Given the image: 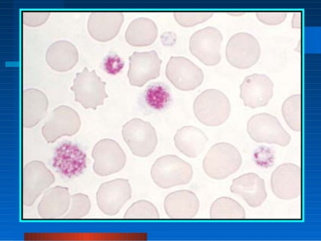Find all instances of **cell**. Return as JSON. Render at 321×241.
<instances>
[{"mask_svg":"<svg viewBox=\"0 0 321 241\" xmlns=\"http://www.w3.org/2000/svg\"><path fill=\"white\" fill-rule=\"evenodd\" d=\"M230 190L254 208L261 206L267 197L264 180L254 173L245 174L233 179Z\"/></svg>","mask_w":321,"mask_h":241,"instance_id":"19","label":"cell"},{"mask_svg":"<svg viewBox=\"0 0 321 241\" xmlns=\"http://www.w3.org/2000/svg\"><path fill=\"white\" fill-rule=\"evenodd\" d=\"M301 95L295 94L287 98L282 106V113L288 126L293 130H301Z\"/></svg>","mask_w":321,"mask_h":241,"instance_id":"27","label":"cell"},{"mask_svg":"<svg viewBox=\"0 0 321 241\" xmlns=\"http://www.w3.org/2000/svg\"><path fill=\"white\" fill-rule=\"evenodd\" d=\"M158 34L155 23L147 18H139L129 25L125 35L127 42L133 46H145L152 44Z\"/></svg>","mask_w":321,"mask_h":241,"instance_id":"25","label":"cell"},{"mask_svg":"<svg viewBox=\"0 0 321 241\" xmlns=\"http://www.w3.org/2000/svg\"><path fill=\"white\" fill-rule=\"evenodd\" d=\"M125 218H158L159 217L156 207L145 200L133 203L125 213Z\"/></svg>","mask_w":321,"mask_h":241,"instance_id":"29","label":"cell"},{"mask_svg":"<svg viewBox=\"0 0 321 241\" xmlns=\"http://www.w3.org/2000/svg\"><path fill=\"white\" fill-rule=\"evenodd\" d=\"M213 14L210 12H176L174 15L179 25L184 27H191L207 21Z\"/></svg>","mask_w":321,"mask_h":241,"instance_id":"31","label":"cell"},{"mask_svg":"<svg viewBox=\"0 0 321 241\" xmlns=\"http://www.w3.org/2000/svg\"><path fill=\"white\" fill-rule=\"evenodd\" d=\"M166 75L177 89L185 91L195 89L201 85L204 78L202 69L183 56L171 57L166 66Z\"/></svg>","mask_w":321,"mask_h":241,"instance_id":"13","label":"cell"},{"mask_svg":"<svg viewBox=\"0 0 321 241\" xmlns=\"http://www.w3.org/2000/svg\"><path fill=\"white\" fill-rule=\"evenodd\" d=\"M301 13L297 11L294 13L291 20L292 27L299 29L301 27Z\"/></svg>","mask_w":321,"mask_h":241,"instance_id":"36","label":"cell"},{"mask_svg":"<svg viewBox=\"0 0 321 241\" xmlns=\"http://www.w3.org/2000/svg\"><path fill=\"white\" fill-rule=\"evenodd\" d=\"M91 207L89 197L83 193H76L71 196L69 207L65 217L79 218L86 216Z\"/></svg>","mask_w":321,"mask_h":241,"instance_id":"30","label":"cell"},{"mask_svg":"<svg viewBox=\"0 0 321 241\" xmlns=\"http://www.w3.org/2000/svg\"><path fill=\"white\" fill-rule=\"evenodd\" d=\"M123 21L124 15L120 12H93L88 19V30L96 40L107 41L118 34Z\"/></svg>","mask_w":321,"mask_h":241,"instance_id":"18","label":"cell"},{"mask_svg":"<svg viewBox=\"0 0 321 241\" xmlns=\"http://www.w3.org/2000/svg\"><path fill=\"white\" fill-rule=\"evenodd\" d=\"M176 37L175 34L171 32L165 33L161 36L163 43L166 45H171L174 44Z\"/></svg>","mask_w":321,"mask_h":241,"instance_id":"35","label":"cell"},{"mask_svg":"<svg viewBox=\"0 0 321 241\" xmlns=\"http://www.w3.org/2000/svg\"><path fill=\"white\" fill-rule=\"evenodd\" d=\"M242 163L241 154L234 146L219 142L207 152L203 160V169L210 178L222 180L235 173Z\"/></svg>","mask_w":321,"mask_h":241,"instance_id":"1","label":"cell"},{"mask_svg":"<svg viewBox=\"0 0 321 241\" xmlns=\"http://www.w3.org/2000/svg\"><path fill=\"white\" fill-rule=\"evenodd\" d=\"M52 161L55 171L67 178L80 175L87 168L86 153L71 142H62L56 147Z\"/></svg>","mask_w":321,"mask_h":241,"instance_id":"16","label":"cell"},{"mask_svg":"<svg viewBox=\"0 0 321 241\" xmlns=\"http://www.w3.org/2000/svg\"><path fill=\"white\" fill-rule=\"evenodd\" d=\"M48 105V99L41 91L27 89L22 93V121L26 128L36 125L45 116Z\"/></svg>","mask_w":321,"mask_h":241,"instance_id":"22","label":"cell"},{"mask_svg":"<svg viewBox=\"0 0 321 241\" xmlns=\"http://www.w3.org/2000/svg\"><path fill=\"white\" fill-rule=\"evenodd\" d=\"M103 65L104 69L108 73L116 74L123 68L124 63L118 56L110 55L106 58Z\"/></svg>","mask_w":321,"mask_h":241,"instance_id":"34","label":"cell"},{"mask_svg":"<svg viewBox=\"0 0 321 241\" xmlns=\"http://www.w3.org/2000/svg\"><path fill=\"white\" fill-rule=\"evenodd\" d=\"M301 173L299 166L292 163L279 165L273 172L271 187L275 196L283 200L298 197L301 191Z\"/></svg>","mask_w":321,"mask_h":241,"instance_id":"14","label":"cell"},{"mask_svg":"<svg viewBox=\"0 0 321 241\" xmlns=\"http://www.w3.org/2000/svg\"><path fill=\"white\" fill-rule=\"evenodd\" d=\"M167 215L172 218H192L199 208V201L192 191L182 190L169 194L164 200Z\"/></svg>","mask_w":321,"mask_h":241,"instance_id":"20","label":"cell"},{"mask_svg":"<svg viewBox=\"0 0 321 241\" xmlns=\"http://www.w3.org/2000/svg\"><path fill=\"white\" fill-rule=\"evenodd\" d=\"M81 121L72 108L60 105L54 109L42 128V133L48 143H53L63 136H72L79 130Z\"/></svg>","mask_w":321,"mask_h":241,"instance_id":"11","label":"cell"},{"mask_svg":"<svg viewBox=\"0 0 321 241\" xmlns=\"http://www.w3.org/2000/svg\"><path fill=\"white\" fill-rule=\"evenodd\" d=\"M45 58L48 65L53 69L66 71L75 66L78 61V53L73 43L67 40H59L49 46Z\"/></svg>","mask_w":321,"mask_h":241,"instance_id":"23","label":"cell"},{"mask_svg":"<svg viewBox=\"0 0 321 241\" xmlns=\"http://www.w3.org/2000/svg\"><path fill=\"white\" fill-rule=\"evenodd\" d=\"M223 36L217 28L208 26L195 32L191 37L190 50L205 65L213 66L220 61V49Z\"/></svg>","mask_w":321,"mask_h":241,"instance_id":"10","label":"cell"},{"mask_svg":"<svg viewBox=\"0 0 321 241\" xmlns=\"http://www.w3.org/2000/svg\"><path fill=\"white\" fill-rule=\"evenodd\" d=\"M193 110L197 119L208 126H219L228 119L231 111L229 99L222 92L207 89L195 99Z\"/></svg>","mask_w":321,"mask_h":241,"instance_id":"2","label":"cell"},{"mask_svg":"<svg viewBox=\"0 0 321 241\" xmlns=\"http://www.w3.org/2000/svg\"><path fill=\"white\" fill-rule=\"evenodd\" d=\"M210 217L211 218H244L246 212L236 200L228 197H220L212 204Z\"/></svg>","mask_w":321,"mask_h":241,"instance_id":"26","label":"cell"},{"mask_svg":"<svg viewBox=\"0 0 321 241\" xmlns=\"http://www.w3.org/2000/svg\"><path fill=\"white\" fill-rule=\"evenodd\" d=\"M145 99L150 107L155 110H161L169 104L170 94L164 85L155 83L148 87L145 92Z\"/></svg>","mask_w":321,"mask_h":241,"instance_id":"28","label":"cell"},{"mask_svg":"<svg viewBox=\"0 0 321 241\" xmlns=\"http://www.w3.org/2000/svg\"><path fill=\"white\" fill-rule=\"evenodd\" d=\"M274 84L266 74L253 73L247 76L240 86V98L251 108L266 106L273 95Z\"/></svg>","mask_w":321,"mask_h":241,"instance_id":"17","label":"cell"},{"mask_svg":"<svg viewBox=\"0 0 321 241\" xmlns=\"http://www.w3.org/2000/svg\"><path fill=\"white\" fill-rule=\"evenodd\" d=\"M128 180L119 178L102 183L96 193L97 205L105 214H117L131 197Z\"/></svg>","mask_w":321,"mask_h":241,"instance_id":"12","label":"cell"},{"mask_svg":"<svg viewBox=\"0 0 321 241\" xmlns=\"http://www.w3.org/2000/svg\"><path fill=\"white\" fill-rule=\"evenodd\" d=\"M208 139L199 128L185 126L178 129L174 136L177 148L189 157L194 158L204 150Z\"/></svg>","mask_w":321,"mask_h":241,"instance_id":"24","label":"cell"},{"mask_svg":"<svg viewBox=\"0 0 321 241\" xmlns=\"http://www.w3.org/2000/svg\"><path fill=\"white\" fill-rule=\"evenodd\" d=\"M128 77L131 85L142 87L160 74L162 60L156 52H134L130 56Z\"/></svg>","mask_w":321,"mask_h":241,"instance_id":"15","label":"cell"},{"mask_svg":"<svg viewBox=\"0 0 321 241\" xmlns=\"http://www.w3.org/2000/svg\"><path fill=\"white\" fill-rule=\"evenodd\" d=\"M54 181V176L42 162L33 160L26 164L22 176L23 204L26 206L33 205Z\"/></svg>","mask_w":321,"mask_h":241,"instance_id":"8","label":"cell"},{"mask_svg":"<svg viewBox=\"0 0 321 241\" xmlns=\"http://www.w3.org/2000/svg\"><path fill=\"white\" fill-rule=\"evenodd\" d=\"M50 14L47 11H24L22 13V21L26 25L38 26L46 22Z\"/></svg>","mask_w":321,"mask_h":241,"instance_id":"32","label":"cell"},{"mask_svg":"<svg viewBox=\"0 0 321 241\" xmlns=\"http://www.w3.org/2000/svg\"><path fill=\"white\" fill-rule=\"evenodd\" d=\"M261 52L260 44L253 35L239 32L228 40L225 54L231 65L239 69H247L258 62Z\"/></svg>","mask_w":321,"mask_h":241,"instance_id":"7","label":"cell"},{"mask_svg":"<svg viewBox=\"0 0 321 241\" xmlns=\"http://www.w3.org/2000/svg\"><path fill=\"white\" fill-rule=\"evenodd\" d=\"M247 131L251 138L259 143L287 146L291 136L284 129L278 119L267 113L255 114L247 123Z\"/></svg>","mask_w":321,"mask_h":241,"instance_id":"6","label":"cell"},{"mask_svg":"<svg viewBox=\"0 0 321 241\" xmlns=\"http://www.w3.org/2000/svg\"><path fill=\"white\" fill-rule=\"evenodd\" d=\"M70 197L68 189L56 186L47 190L38 207L39 215L44 218H55L66 214L69 209Z\"/></svg>","mask_w":321,"mask_h":241,"instance_id":"21","label":"cell"},{"mask_svg":"<svg viewBox=\"0 0 321 241\" xmlns=\"http://www.w3.org/2000/svg\"><path fill=\"white\" fill-rule=\"evenodd\" d=\"M123 138L132 153L137 156L145 157L150 155L157 144L156 131L148 122L134 118L123 126Z\"/></svg>","mask_w":321,"mask_h":241,"instance_id":"5","label":"cell"},{"mask_svg":"<svg viewBox=\"0 0 321 241\" xmlns=\"http://www.w3.org/2000/svg\"><path fill=\"white\" fill-rule=\"evenodd\" d=\"M94 172L101 176H108L121 171L125 166L126 155L116 141L109 138L100 140L94 145L92 152Z\"/></svg>","mask_w":321,"mask_h":241,"instance_id":"9","label":"cell"},{"mask_svg":"<svg viewBox=\"0 0 321 241\" xmlns=\"http://www.w3.org/2000/svg\"><path fill=\"white\" fill-rule=\"evenodd\" d=\"M106 83L97 75L95 70L90 71L85 67L77 72L73 79L71 90L74 94V100L79 103L85 109L96 110L104 103L108 97L105 87Z\"/></svg>","mask_w":321,"mask_h":241,"instance_id":"4","label":"cell"},{"mask_svg":"<svg viewBox=\"0 0 321 241\" xmlns=\"http://www.w3.org/2000/svg\"><path fill=\"white\" fill-rule=\"evenodd\" d=\"M287 16V13L282 11H260L256 13V17L260 22L271 26L282 23Z\"/></svg>","mask_w":321,"mask_h":241,"instance_id":"33","label":"cell"},{"mask_svg":"<svg viewBox=\"0 0 321 241\" xmlns=\"http://www.w3.org/2000/svg\"><path fill=\"white\" fill-rule=\"evenodd\" d=\"M193 175L191 165L176 155L162 156L155 161L151 169L154 183L163 189L189 183Z\"/></svg>","mask_w":321,"mask_h":241,"instance_id":"3","label":"cell"}]
</instances>
